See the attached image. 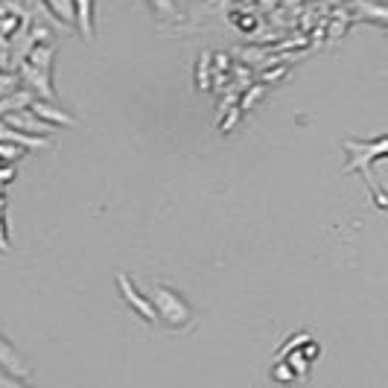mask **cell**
Returning <instances> with one entry per match:
<instances>
[{
  "label": "cell",
  "mask_w": 388,
  "mask_h": 388,
  "mask_svg": "<svg viewBox=\"0 0 388 388\" xmlns=\"http://www.w3.org/2000/svg\"><path fill=\"white\" fill-rule=\"evenodd\" d=\"M152 307L160 312V321H164L167 327H184L190 321V315H193L187 301L170 286H158L155 289V292H152Z\"/></svg>",
  "instance_id": "6da1fadb"
},
{
  "label": "cell",
  "mask_w": 388,
  "mask_h": 388,
  "mask_svg": "<svg viewBox=\"0 0 388 388\" xmlns=\"http://www.w3.org/2000/svg\"><path fill=\"white\" fill-rule=\"evenodd\" d=\"M120 289H123V295L128 298V304H132L146 321H155V307L152 304H146L141 295H135V289H132V283H128V277L126 275H120Z\"/></svg>",
  "instance_id": "7a4b0ae2"
},
{
  "label": "cell",
  "mask_w": 388,
  "mask_h": 388,
  "mask_svg": "<svg viewBox=\"0 0 388 388\" xmlns=\"http://www.w3.org/2000/svg\"><path fill=\"white\" fill-rule=\"evenodd\" d=\"M0 365L9 368L12 374H26V371H24V362L15 357V350H12V344H9L6 339H0Z\"/></svg>",
  "instance_id": "3957f363"
},
{
  "label": "cell",
  "mask_w": 388,
  "mask_h": 388,
  "mask_svg": "<svg viewBox=\"0 0 388 388\" xmlns=\"http://www.w3.org/2000/svg\"><path fill=\"white\" fill-rule=\"evenodd\" d=\"M275 371H280V379H283V382H289V379H292V374H289V365H277Z\"/></svg>",
  "instance_id": "277c9868"
}]
</instances>
